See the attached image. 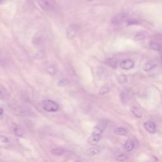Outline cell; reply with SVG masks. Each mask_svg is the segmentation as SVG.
Returning <instances> with one entry per match:
<instances>
[{"label":"cell","instance_id":"1","mask_svg":"<svg viewBox=\"0 0 162 162\" xmlns=\"http://www.w3.org/2000/svg\"><path fill=\"white\" fill-rule=\"evenodd\" d=\"M105 129V127L103 124H100L95 126L93 129V130H92L91 136L88 138V143L92 145V146L96 145L101 139L102 133H103Z\"/></svg>","mask_w":162,"mask_h":162},{"label":"cell","instance_id":"2","mask_svg":"<svg viewBox=\"0 0 162 162\" xmlns=\"http://www.w3.org/2000/svg\"><path fill=\"white\" fill-rule=\"evenodd\" d=\"M42 108L46 111L56 112L58 110L59 106L55 101L47 100L42 101Z\"/></svg>","mask_w":162,"mask_h":162},{"label":"cell","instance_id":"3","mask_svg":"<svg viewBox=\"0 0 162 162\" xmlns=\"http://www.w3.org/2000/svg\"><path fill=\"white\" fill-rule=\"evenodd\" d=\"M38 5L42 10L46 12H50L53 10L52 5L48 0H36Z\"/></svg>","mask_w":162,"mask_h":162},{"label":"cell","instance_id":"4","mask_svg":"<svg viewBox=\"0 0 162 162\" xmlns=\"http://www.w3.org/2000/svg\"><path fill=\"white\" fill-rule=\"evenodd\" d=\"M77 32V27L75 25L71 24L68 26L66 31V36L68 39H73Z\"/></svg>","mask_w":162,"mask_h":162},{"label":"cell","instance_id":"5","mask_svg":"<svg viewBox=\"0 0 162 162\" xmlns=\"http://www.w3.org/2000/svg\"><path fill=\"white\" fill-rule=\"evenodd\" d=\"M127 14L125 13H121L115 16L111 21V24L113 25H118L120 24L122 22H123L125 19L127 18Z\"/></svg>","mask_w":162,"mask_h":162},{"label":"cell","instance_id":"6","mask_svg":"<svg viewBox=\"0 0 162 162\" xmlns=\"http://www.w3.org/2000/svg\"><path fill=\"white\" fill-rule=\"evenodd\" d=\"M144 127L149 133L154 134L157 131V126L152 121H147L144 122Z\"/></svg>","mask_w":162,"mask_h":162},{"label":"cell","instance_id":"7","mask_svg":"<svg viewBox=\"0 0 162 162\" xmlns=\"http://www.w3.org/2000/svg\"><path fill=\"white\" fill-rule=\"evenodd\" d=\"M135 65L134 62L132 59H125L120 63V67L124 70H130Z\"/></svg>","mask_w":162,"mask_h":162},{"label":"cell","instance_id":"8","mask_svg":"<svg viewBox=\"0 0 162 162\" xmlns=\"http://www.w3.org/2000/svg\"><path fill=\"white\" fill-rule=\"evenodd\" d=\"M129 98H130V93H129V90H127V89H125V90L122 91L120 92V98L122 103L124 104L127 103L129 100Z\"/></svg>","mask_w":162,"mask_h":162},{"label":"cell","instance_id":"9","mask_svg":"<svg viewBox=\"0 0 162 162\" xmlns=\"http://www.w3.org/2000/svg\"><path fill=\"white\" fill-rule=\"evenodd\" d=\"M135 147L134 142L132 140H129L125 143L124 146V150L126 152H131L134 150Z\"/></svg>","mask_w":162,"mask_h":162},{"label":"cell","instance_id":"10","mask_svg":"<svg viewBox=\"0 0 162 162\" xmlns=\"http://www.w3.org/2000/svg\"><path fill=\"white\" fill-rule=\"evenodd\" d=\"M157 64L153 62H148L143 65V70L145 72H149L153 70V68L156 67Z\"/></svg>","mask_w":162,"mask_h":162},{"label":"cell","instance_id":"11","mask_svg":"<svg viewBox=\"0 0 162 162\" xmlns=\"http://www.w3.org/2000/svg\"><path fill=\"white\" fill-rule=\"evenodd\" d=\"M117 63L118 62L117 59L113 58H108L107 60H106V64L114 69L117 67Z\"/></svg>","mask_w":162,"mask_h":162},{"label":"cell","instance_id":"12","mask_svg":"<svg viewBox=\"0 0 162 162\" xmlns=\"http://www.w3.org/2000/svg\"><path fill=\"white\" fill-rule=\"evenodd\" d=\"M33 44L36 45H40L43 42V38L40 34H36L33 38Z\"/></svg>","mask_w":162,"mask_h":162},{"label":"cell","instance_id":"13","mask_svg":"<svg viewBox=\"0 0 162 162\" xmlns=\"http://www.w3.org/2000/svg\"><path fill=\"white\" fill-rule=\"evenodd\" d=\"M131 110L132 111V113L134 114V116L137 118H141L142 117V112L140 111L139 109L136 107H132L131 108Z\"/></svg>","mask_w":162,"mask_h":162},{"label":"cell","instance_id":"14","mask_svg":"<svg viewBox=\"0 0 162 162\" xmlns=\"http://www.w3.org/2000/svg\"><path fill=\"white\" fill-rule=\"evenodd\" d=\"M114 132L117 134H118L119 135H125V134H127V131L125 129V128L122 127L115 128V130H114Z\"/></svg>","mask_w":162,"mask_h":162},{"label":"cell","instance_id":"15","mask_svg":"<svg viewBox=\"0 0 162 162\" xmlns=\"http://www.w3.org/2000/svg\"><path fill=\"white\" fill-rule=\"evenodd\" d=\"M51 153L55 155H57V156H60L65 153V150L62 148H56L53 149L51 150Z\"/></svg>","mask_w":162,"mask_h":162},{"label":"cell","instance_id":"16","mask_svg":"<svg viewBox=\"0 0 162 162\" xmlns=\"http://www.w3.org/2000/svg\"><path fill=\"white\" fill-rule=\"evenodd\" d=\"M150 46L152 49H154L155 51H161L162 47L158 44L155 42H151L150 43Z\"/></svg>","mask_w":162,"mask_h":162},{"label":"cell","instance_id":"17","mask_svg":"<svg viewBox=\"0 0 162 162\" xmlns=\"http://www.w3.org/2000/svg\"><path fill=\"white\" fill-rule=\"evenodd\" d=\"M14 133L18 137H22L24 135V131L21 127H16L14 129Z\"/></svg>","mask_w":162,"mask_h":162},{"label":"cell","instance_id":"18","mask_svg":"<svg viewBox=\"0 0 162 162\" xmlns=\"http://www.w3.org/2000/svg\"><path fill=\"white\" fill-rule=\"evenodd\" d=\"M8 93L6 89L3 88L2 87H0V99L1 100H5L8 98Z\"/></svg>","mask_w":162,"mask_h":162},{"label":"cell","instance_id":"19","mask_svg":"<svg viewBox=\"0 0 162 162\" xmlns=\"http://www.w3.org/2000/svg\"><path fill=\"white\" fill-rule=\"evenodd\" d=\"M86 152L89 155H90V156H94V155L98 154L99 152H100V150H99L98 148H91L88 149Z\"/></svg>","mask_w":162,"mask_h":162},{"label":"cell","instance_id":"20","mask_svg":"<svg viewBox=\"0 0 162 162\" xmlns=\"http://www.w3.org/2000/svg\"><path fill=\"white\" fill-rule=\"evenodd\" d=\"M145 38H146V35L143 34V33H139V34L135 35L134 37V39L135 41L143 40V39H144Z\"/></svg>","mask_w":162,"mask_h":162},{"label":"cell","instance_id":"21","mask_svg":"<svg viewBox=\"0 0 162 162\" xmlns=\"http://www.w3.org/2000/svg\"><path fill=\"white\" fill-rule=\"evenodd\" d=\"M118 81L120 84H125L127 82V78L124 75H120L118 76Z\"/></svg>","mask_w":162,"mask_h":162},{"label":"cell","instance_id":"22","mask_svg":"<svg viewBox=\"0 0 162 162\" xmlns=\"http://www.w3.org/2000/svg\"><path fill=\"white\" fill-rule=\"evenodd\" d=\"M127 159V156L126 154H119L118 156L116 158V160L117 161H118V162H123L126 161Z\"/></svg>","mask_w":162,"mask_h":162},{"label":"cell","instance_id":"23","mask_svg":"<svg viewBox=\"0 0 162 162\" xmlns=\"http://www.w3.org/2000/svg\"><path fill=\"white\" fill-rule=\"evenodd\" d=\"M110 91V88L108 86H104L101 87L100 90V94L101 95H104L108 93Z\"/></svg>","mask_w":162,"mask_h":162},{"label":"cell","instance_id":"24","mask_svg":"<svg viewBox=\"0 0 162 162\" xmlns=\"http://www.w3.org/2000/svg\"><path fill=\"white\" fill-rule=\"evenodd\" d=\"M44 55H45L44 51L42 50L38 51V52L36 53V54L34 55V58L36 59H41L44 57Z\"/></svg>","mask_w":162,"mask_h":162},{"label":"cell","instance_id":"25","mask_svg":"<svg viewBox=\"0 0 162 162\" xmlns=\"http://www.w3.org/2000/svg\"><path fill=\"white\" fill-rule=\"evenodd\" d=\"M69 83V81H68L67 80H66V79H62L60 81H59L58 84L59 86H65V85H67Z\"/></svg>","mask_w":162,"mask_h":162},{"label":"cell","instance_id":"26","mask_svg":"<svg viewBox=\"0 0 162 162\" xmlns=\"http://www.w3.org/2000/svg\"><path fill=\"white\" fill-rule=\"evenodd\" d=\"M139 22L135 19H132V20H129L127 22V25H138Z\"/></svg>","mask_w":162,"mask_h":162},{"label":"cell","instance_id":"27","mask_svg":"<svg viewBox=\"0 0 162 162\" xmlns=\"http://www.w3.org/2000/svg\"><path fill=\"white\" fill-rule=\"evenodd\" d=\"M47 71L49 74L54 75L56 73V69L53 67H49L48 68Z\"/></svg>","mask_w":162,"mask_h":162},{"label":"cell","instance_id":"28","mask_svg":"<svg viewBox=\"0 0 162 162\" xmlns=\"http://www.w3.org/2000/svg\"><path fill=\"white\" fill-rule=\"evenodd\" d=\"M0 140H1L3 143H8L9 142V140H8V139L4 136V135H0Z\"/></svg>","mask_w":162,"mask_h":162},{"label":"cell","instance_id":"29","mask_svg":"<svg viewBox=\"0 0 162 162\" xmlns=\"http://www.w3.org/2000/svg\"><path fill=\"white\" fill-rule=\"evenodd\" d=\"M3 113V109L1 108H0V116H1Z\"/></svg>","mask_w":162,"mask_h":162},{"label":"cell","instance_id":"30","mask_svg":"<svg viewBox=\"0 0 162 162\" xmlns=\"http://www.w3.org/2000/svg\"><path fill=\"white\" fill-rule=\"evenodd\" d=\"M6 1H7V0H0V5L2 4L3 3H5Z\"/></svg>","mask_w":162,"mask_h":162},{"label":"cell","instance_id":"31","mask_svg":"<svg viewBox=\"0 0 162 162\" xmlns=\"http://www.w3.org/2000/svg\"><path fill=\"white\" fill-rule=\"evenodd\" d=\"M94 1V0H87V1Z\"/></svg>","mask_w":162,"mask_h":162},{"label":"cell","instance_id":"32","mask_svg":"<svg viewBox=\"0 0 162 162\" xmlns=\"http://www.w3.org/2000/svg\"><path fill=\"white\" fill-rule=\"evenodd\" d=\"M75 162H81V161H75Z\"/></svg>","mask_w":162,"mask_h":162},{"label":"cell","instance_id":"33","mask_svg":"<svg viewBox=\"0 0 162 162\" xmlns=\"http://www.w3.org/2000/svg\"><path fill=\"white\" fill-rule=\"evenodd\" d=\"M161 59H162V57H161Z\"/></svg>","mask_w":162,"mask_h":162}]
</instances>
